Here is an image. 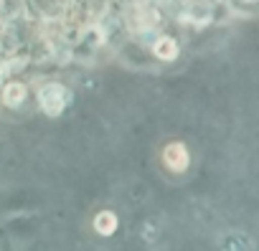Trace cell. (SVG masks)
I'll return each instance as SVG.
<instances>
[{
  "label": "cell",
  "instance_id": "obj_1",
  "mask_svg": "<svg viewBox=\"0 0 259 251\" xmlns=\"http://www.w3.org/2000/svg\"><path fill=\"white\" fill-rule=\"evenodd\" d=\"M38 102L44 107L46 114L56 117L61 109H64V89L59 84H46L41 91H38Z\"/></svg>",
  "mask_w": 259,
  "mask_h": 251
},
{
  "label": "cell",
  "instance_id": "obj_2",
  "mask_svg": "<svg viewBox=\"0 0 259 251\" xmlns=\"http://www.w3.org/2000/svg\"><path fill=\"white\" fill-rule=\"evenodd\" d=\"M23 99H26V86H23L21 81H11V84L3 89V102H6L8 107H18Z\"/></svg>",
  "mask_w": 259,
  "mask_h": 251
},
{
  "label": "cell",
  "instance_id": "obj_3",
  "mask_svg": "<svg viewBox=\"0 0 259 251\" xmlns=\"http://www.w3.org/2000/svg\"><path fill=\"white\" fill-rule=\"evenodd\" d=\"M165 160H168L173 168H183V165H186V150L176 142V145H170V147L165 150Z\"/></svg>",
  "mask_w": 259,
  "mask_h": 251
},
{
  "label": "cell",
  "instance_id": "obj_4",
  "mask_svg": "<svg viewBox=\"0 0 259 251\" xmlns=\"http://www.w3.org/2000/svg\"><path fill=\"white\" fill-rule=\"evenodd\" d=\"M155 54H158L160 59H173V56H176V43H173V38H160V41L155 43Z\"/></svg>",
  "mask_w": 259,
  "mask_h": 251
}]
</instances>
